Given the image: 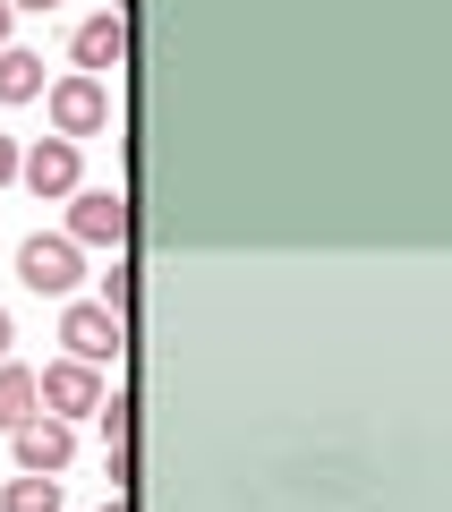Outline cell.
I'll return each mask as SVG.
<instances>
[{"label": "cell", "instance_id": "obj_1", "mask_svg": "<svg viewBox=\"0 0 452 512\" xmlns=\"http://www.w3.org/2000/svg\"><path fill=\"white\" fill-rule=\"evenodd\" d=\"M18 282H26V291H43V299H69L77 291V282H86V265H77V239L69 231H52V239H26V248H18Z\"/></svg>", "mask_w": 452, "mask_h": 512}, {"label": "cell", "instance_id": "obj_2", "mask_svg": "<svg viewBox=\"0 0 452 512\" xmlns=\"http://www.w3.org/2000/svg\"><path fill=\"white\" fill-rule=\"evenodd\" d=\"M69 239L77 248H120L128 239V197L120 188H69Z\"/></svg>", "mask_w": 452, "mask_h": 512}, {"label": "cell", "instance_id": "obj_3", "mask_svg": "<svg viewBox=\"0 0 452 512\" xmlns=\"http://www.w3.org/2000/svg\"><path fill=\"white\" fill-rule=\"evenodd\" d=\"M35 402L52 410V419H86L94 402H103V367H86V359H52L35 376Z\"/></svg>", "mask_w": 452, "mask_h": 512}, {"label": "cell", "instance_id": "obj_4", "mask_svg": "<svg viewBox=\"0 0 452 512\" xmlns=\"http://www.w3.org/2000/svg\"><path fill=\"white\" fill-rule=\"evenodd\" d=\"M60 342H69V359L103 367V359H120V316H111L103 299H69V308H60Z\"/></svg>", "mask_w": 452, "mask_h": 512}, {"label": "cell", "instance_id": "obj_5", "mask_svg": "<svg viewBox=\"0 0 452 512\" xmlns=\"http://www.w3.org/2000/svg\"><path fill=\"white\" fill-rule=\"evenodd\" d=\"M111 120V94H103V77H60L52 86V137H94V128Z\"/></svg>", "mask_w": 452, "mask_h": 512}, {"label": "cell", "instance_id": "obj_6", "mask_svg": "<svg viewBox=\"0 0 452 512\" xmlns=\"http://www.w3.org/2000/svg\"><path fill=\"white\" fill-rule=\"evenodd\" d=\"M9 436H18V470H43V478H60V470H69V453H77L69 419H52V410H35V419L9 427Z\"/></svg>", "mask_w": 452, "mask_h": 512}, {"label": "cell", "instance_id": "obj_7", "mask_svg": "<svg viewBox=\"0 0 452 512\" xmlns=\"http://www.w3.org/2000/svg\"><path fill=\"white\" fill-rule=\"evenodd\" d=\"M18 180L35 188V197H69L77 188V137H35V146L18 154Z\"/></svg>", "mask_w": 452, "mask_h": 512}, {"label": "cell", "instance_id": "obj_8", "mask_svg": "<svg viewBox=\"0 0 452 512\" xmlns=\"http://www.w3.org/2000/svg\"><path fill=\"white\" fill-rule=\"evenodd\" d=\"M69 60H77L86 77L120 69V60H128V26H120V9H103V18H86V26H77V35H69Z\"/></svg>", "mask_w": 452, "mask_h": 512}, {"label": "cell", "instance_id": "obj_9", "mask_svg": "<svg viewBox=\"0 0 452 512\" xmlns=\"http://www.w3.org/2000/svg\"><path fill=\"white\" fill-rule=\"evenodd\" d=\"M35 367H18V359H0V427H26L35 419Z\"/></svg>", "mask_w": 452, "mask_h": 512}, {"label": "cell", "instance_id": "obj_10", "mask_svg": "<svg viewBox=\"0 0 452 512\" xmlns=\"http://www.w3.org/2000/svg\"><path fill=\"white\" fill-rule=\"evenodd\" d=\"M35 94H43V60L0 43V103H35Z\"/></svg>", "mask_w": 452, "mask_h": 512}, {"label": "cell", "instance_id": "obj_11", "mask_svg": "<svg viewBox=\"0 0 452 512\" xmlns=\"http://www.w3.org/2000/svg\"><path fill=\"white\" fill-rule=\"evenodd\" d=\"M0 512H60V478H43V470L9 478V487H0Z\"/></svg>", "mask_w": 452, "mask_h": 512}, {"label": "cell", "instance_id": "obj_12", "mask_svg": "<svg viewBox=\"0 0 452 512\" xmlns=\"http://www.w3.org/2000/svg\"><path fill=\"white\" fill-rule=\"evenodd\" d=\"M128 291H137V282H128V265H111V274H103V308L120 316V308H128Z\"/></svg>", "mask_w": 452, "mask_h": 512}, {"label": "cell", "instance_id": "obj_13", "mask_svg": "<svg viewBox=\"0 0 452 512\" xmlns=\"http://www.w3.org/2000/svg\"><path fill=\"white\" fill-rule=\"evenodd\" d=\"M18 180V146H9V137H0V188Z\"/></svg>", "mask_w": 452, "mask_h": 512}, {"label": "cell", "instance_id": "obj_14", "mask_svg": "<svg viewBox=\"0 0 452 512\" xmlns=\"http://www.w3.org/2000/svg\"><path fill=\"white\" fill-rule=\"evenodd\" d=\"M9 9H18V18H43V9H60V0H9Z\"/></svg>", "mask_w": 452, "mask_h": 512}, {"label": "cell", "instance_id": "obj_15", "mask_svg": "<svg viewBox=\"0 0 452 512\" xmlns=\"http://www.w3.org/2000/svg\"><path fill=\"white\" fill-rule=\"evenodd\" d=\"M9 26H18V9H9V0H0V43H9Z\"/></svg>", "mask_w": 452, "mask_h": 512}, {"label": "cell", "instance_id": "obj_16", "mask_svg": "<svg viewBox=\"0 0 452 512\" xmlns=\"http://www.w3.org/2000/svg\"><path fill=\"white\" fill-rule=\"evenodd\" d=\"M0 359H9V308H0Z\"/></svg>", "mask_w": 452, "mask_h": 512}, {"label": "cell", "instance_id": "obj_17", "mask_svg": "<svg viewBox=\"0 0 452 512\" xmlns=\"http://www.w3.org/2000/svg\"><path fill=\"white\" fill-rule=\"evenodd\" d=\"M103 512H128V504H120V487H111V504H103Z\"/></svg>", "mask_w": 452, "mask_h": 512}]
</instances>
